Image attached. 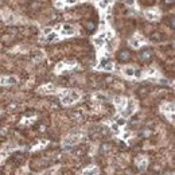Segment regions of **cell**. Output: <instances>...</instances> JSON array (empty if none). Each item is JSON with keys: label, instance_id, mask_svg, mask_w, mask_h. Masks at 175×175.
<instances>
[{"label": "cell", "instance_id": "cell-1", "mask_svg": "<svg viewBox=\"0 0 175 175\" xmlns=\"http://www.w3.org/2000/svg\"><path fill=\"white\" fill-rule=\"evenodd\" d=\"M137 109V102L135 100H128L125 106L121 109V117L125 118V117H131Z\"/></svg>", "mask_w": 175, "mask_h": 175}, {"label": "cell", "instance_id": "cell-2", "mask_svg": "<svg viewBox=\"0 0 175 175\" xmlns=\"http://www.w3.org/2000/svg\"><path fill=\"white\" fill-rule=\"evenodd\" d=\"M98 69L101 70H105V71H113L114 70V63L109 58L106 57H101L100 59V63H98Z\"/></svg>", "mask_w": 175, "mask_h": 175}, {"label": "cell", "instance_id": "cell-3", "mask_svg": "<svg viewBox=\"0 0 175 175\" xmlns=\"http://www.w3.org/2000/svg\"><path fill=\"white\" fill-rule=\"evenodd\" d=\"M74 34H76V29H74V26H71V24L66 23L61 27L62 37H71V35H74Z\"/></svg>", "mask_w": 175, "mask_h": 175}, {"label": "cell", "instance_id": "cell-4", "mask_svg": "<svg viewBox=\"0 0 175 175\" xmlns=\"http://www.w3.org/2000/svg\"><path fill=\"white\" fill-rule=\"evenodd\" d=\"M76 67V63L74 62H59L55 67V71L57 73H62L65 70H69V69H74Z\"/></svg>", "mask_w": 175, "mask_h": 175}, {"label": "cell", "instance_id": "cell-5", "mask_svg": "<svg viewBox=\"0 0 175 175\" xmlns=\"http://www.w3.org/2000/svg\"><path fill=\"white\" fill-rule=\"evenodd\" d=\"M18 84V78L15 76H10V77H1L0 78V85L7 86V85H16Z\"/></svg>", "mask_w": 175, "mask_h": 175}, {"label": "cell", "instance_id": "cell-6", "mask_svg": "<svg viewBox=\"0 0 175 175\" xmlns=\"http://www.w3.org/2000/svg\"><path fill=\"white\" fill-rule=\"evenodd\" d=\"M143 42H144V39H143V37H140V35H135V37H132V38L129 39V45L135 49L140 47L143 45Z\"/></svg>", "mask_w": 175, "mask_h": 175}, {"label": "cell", "instance_id": "cell-7", "mask_svg": "<svg viewBox=\"0 0 175 175\" xmlns=\"http://www.w3.org/2000/svg\"><path fill=\"white\" fill-rule=\"evenodd\" d=\"M144 16L148 20H158L160 16V12H158V10H147L144 11Z\"/></svg>", "mask_w": 175, "mask_h": 175}, {"label": "cell", "instance_id": "cell-8", "mask_svg": "<svg viewBox=\"0 0 175 175\" xmlns=\"http://www.w3.org/2000/svg\"><path fill=\"white\" fill-rule=\"evenodd\" d=\"M38 92H39V93H43V94H53V93H55V92H57V89L54 88V85H53V84H47V85L42 86Z\"/></svg>", "mask_w": 175, "mask_h": 175}, {"label": "cell", "instance_id": "cell-9", "mask_svg": "<svg viewBox=\"0 0 175 175\" xmlns=\"http://www.w3.org/2000/svg\"><path fill=\"white\" fill-rule=\"evenodd\" d=\"M1 16H3V19H4L5 23H8V24H10V23H15V22H16V18H15L11 12H8V11H3Z\"/></svg>", "mask_w": 175, "mask_h": 175}, {"label": "cell", "instance_id": "cell-10", "mask_svg": "<svg viewBox=\"0 0 175 175\" xmlns=\"http://www.w3.org/2000/svg\"><path fill=\"white\" fill-rule=\"evenodd\" d=\"M123 74L127 78H132V77H135V69L132 66H125L123 69Z\"/></svg>", "mask_w": 175, "mask_h": 175}, {"label": "cell", "instance_id": "cell-11", "mask_svg": "<svg viewBox=\"0 0 175 175\" xmlns=\"http://www.w3.org/2000/svg\"><path fill=\"white\" fill-rule=\"evenodd\" d=\"M162 112L164 113H174V104L172 102H166V104L162 105Z\"/></svg>", "mask_w": 175, "mask_h": 175}, {"label": "cell", "instance_id": "cell-12", "mask_svg": "<svg viewBox=\"0 0 175 175\" xmlns=\"http://www.w3.org/2000/svg\"><path fill=\"white\" fill-rule=\"evenodd\" d=\"M125 104H127V98H124V97H116V98H114V105H116L120 110L125 106Z\"/></svg>", "mask_w": 175, "mask_h": 175}, {"label": "cell", "instance_id": "cell-13", "mask_svg": "<svg viewBox=\"0 0 175 175\" xmlns=\"http://www.w3.org/2000/svg\"><path fill=\"white\" fill-rule=\"evenodd\" d=\"M136 162H137V166H139L140 170H146L147 166H148V160H147L146 158H137Z\"/></svg>", "mask_w": 175, "mask_h": 175}, {"label": "cell", "instance_id": "cell-14", "mask_svg": "<svg viewBox=\"0 0 175 175\" xmlns=\"http://www.w3.org/2000/svg\"><path fill=\"white\" fill-rule=\"evenodd\" d=\"M58 38H59V37H58V34L55 33V31H51L50 34L46 35L45 41H46V42H55V41H58Z\"/></svg>", "mask_w": 175, "mask_h": 175}, {"label": "cell", "instance_id": "cell-15", "mask_svg": "<svg viewBox=\"0 0 175 175\" xmlns=\"http://www.w3.org/2000/svg\"><path fill=\"white\" fill-rule=\"evenodd\" d=\"M61 102L63 105H71V104H74L76 101L71 98L70 94H67V96H62V97H61Z\"/></svg>", "mask_w": 175, "mask_h": 175}, {"label": "cell", "instance_id": "cell-16", "mask_svg": "<svg viewBox=\"0 0 175 175\" xmlns=\"http://www.w3.org/2000/svg\"><path fill=\"white\" fill-rule=\"evenodd\" d=\"M98 174V168L97 167H90V168H86L84 170L82 175H97Z\"/></svg>", "mask_w": 175, "mask_h": 175}, {"label": "cell", "instance_id": "cell-17", "mask_svg": "<svg viewBox=\"0 0 175 175\" xmlns=\"http://www.w3.org/2000/svg\"><path fill=\"white\" fill-rule=\"evenodd\" d=\"M98 8L100 10H106L109 7V4H110V0H98Z\"/></svg>", "mask_w": 175, "mask_h": 175}, {"label": "cell", "instance_id": "cell-18", "mask_svg": "<svg viewBox=\"0 0 175 175\" xmlns=\"http://www.w3.org/2000/svg\"><path fill=\"white\" fill-rule=\"evenodd\" d=\"M69 94H70V97L73 100H74V101H78V100L81 98V94H80V92H77V90H73V92H69Z\"/></svg>", "mask_w": 175, "mask_h": 175}, {"label": "cell", "instance_id": "cell-19", "mask_svg": "<svg viewBox=\"0 0 175 175\" xmlns=\"http://www.w3.org/2000/svg\"><path fill=\"white\" fill-rule=\"evenodd\" d=\"M151 54L152 53L150 51V50H143V51L140 53V58H142V59H148V58L151 57Z\"/></svg>", "mask_w": 175, "mask_h": 175}, {"label": "cell", "instance_id": "cell-20", "mask_svg": "<svg viewBox=\"0 0 175 175\" xmlns=\"http://www.w3.org/2000/svg\"><path fill=\"white\" fill-rule=\"evenodd\" d=\"M117 43H118V41H116V39H114L113 42H110L108 45V46H106V49H108V51H113L114 49L117 47Z\"/></svg>", "mask_w": 175, "mask_h": 175}, {"label": "cell", "instance_id": "cell-21", "mask_svg": "<svg viewBox=\"0 0 175 175\" xmlns=\"http://www.w3.org/2000/svg\"><path fill=\"white\" fill-rule=\"evenodd\" d=\"M34 54H35V55H34V61L38 62V61H41V59L43 58V53L42 51H35Z\"/></svg>", "mask_w": 175, "mask_h": 175}, {"label": "cell", "instance_id": "cell-22", "mask_svg": "<svg viewBox=\"0 0 175 175\" xmlns=\"http://www.w3.org/2000/svg\"><path fill=\"white\" fill-rule=\"evenodd\" d=\"M94 98L100 100V101H105V100H108V98H106V94H104V93H96Z\"/></svg>", "mask_w": 175, "mask_h": 175}, {"label": "cell", "instance_id": "cell-23", "mask_svg": "<svg viewBox=\"0 0 175 175\" xmlns=\"http://www.w3.org/2000/svg\"><path fill=\"white\" fill-rule=\"evenodd\" d=\"M110 129H112L113 133H120V127H118V124H112V125H110Z\"/></svg>", "mask_w": 175, "mask_h": 175}, {"label": "cell", "instance_id": "cell-24", "mask_svg": "<svg viewBox=\"0 0 175 175\" xmlns=\"http://www.w3.org/2000/svg\"><path fill=\"white\" fill-rule=\"evenodd\" d=\"M128 58H129V53L128 51H121L120 53V59L125 61V59H128Z\"/></svg>", "mask_w": 175, "mask_h": 175}, {"label": "cell", "instance_id": "cell-25", "mask_svg": "<svg viewBox=\"0 0 175 175\" xmlns=\"http://www.w3.org/2000/svg\"><path fill=\"white\" fill-rule=\"evenodd\" d=\"M55 171H57V167H54V168H50V170L45 171L42 175H55Z\"/></svg>", "mask_w": 175, "mask_h": 175}, {"label": "cell", "instance_id": "cell-26", "mask_svg": "<svg viewBox=\"0 0 175 175\" xmlns=\"http://www.w3.org/2000/svg\"><path fill=\"white\" fill-rule=\"evenodd\" d=\"M54 5H55L57 8H63V7H65V3H63V1H61V0H57V1L54 3Z\"/></svg>", "mask_w": 175, "mask_h": 175}, {"label": "cell", "instance_id": "cell-27", "mask_svg": "<svg viewBox=\"0 0 175 175\" xmlns=\"http://www.w3.org/2000/svg\"><path fill=\"white\" fill-rule=\"evenodd\" d=\"M77 1H78V0H65L63 3H65V4H69V5H73V4H76Z\"/></svg>", "mask_w": 175, "mask_h": 175}, {"label": "cell", "instance_id": "cell-28", "mask_svg": "<svg viewBox=\"0 0 175 175\" xmlns=\"http://www.w3.org/2000/svg\"><path fill=\"white\" fill-rule=\"evenodd\" d=\"M125 4L129 5V7H133L135 5V0H125Z\"/></svg>", "mask_w": 175, "mask_h": 175}, {"label": "cell", "instance_id": "cell-29", "mask_svg": "<svg viewBox=\"0 0 175 175\" xmlns=\"http://www.w3.org/2000/svg\"><path fill=\"white\" fill-rule=\"evenodd\" d=\"M116 124H120V125H124V124H125V121H124V118L123 117H120L117 120V118H116Z\"/></svg>", "mask_w": 175, "mask_h": 175}, {"label": "cell", "instance_id": "cell-30", "mask_svg": "<svg viewBox=\"0 0 175 175\" xmlns=\"http://www.w3.org/2000/svg\"><path fill=\"white\" fill-rule=\"evenodd\" d=\"M51 31H53V29H49V27H47V29L43 30V34H45V35H47V34H50Z\"/></svg>", "mask_w": 175, "mask_h": 175}, {"label": "cell", "instance_id": "cell-31", "mask_svg": "<svg viewBox=\"0 0 175 175\" xmlns=\"http://www.w3.org/2000/svg\"><path fill=\"white\" fill-rule=\"evenodd\" d=\"M85 26H86V27H88V29H89V30H92V29H93V27H94V26H93V24L90 23V22H89V23H86Z\"/></svg>", "mask_w": 175, "mask_h": 175}, {"label": "cell", "instance_id": "cell-32", "mask_svg": "<svg viewBox=\"0 0 175 175\" xmlns=\"http://www.w3.org/2000/svg\"><path fill=\"white\" fill-rule=\"evenodd\" d=\"M106 172H108V174L113 172V167H108V168H106Z\"/></svg>", "mask_w": 175, "mask_h": 175}, {"label": "cell", "instance_id": "cell-33", "mask_svg": "<svg viewBox=\"0 0 175 175\" xmlns=\"http://www.w3.org/2000/svg\"><path fill=\"white\" fill-rule=\"evenodd\" d=\"M23 171L24 170H19V171H18V175H23Z\"/></svg>", "mask_w": 175, "mask_h": 175}, {"label": "cell", "instance_id": "cell-34", "mask_svg": "<svg viewBox=\"0 0 175 175\" xmlns=\"http://www.w3.org/2000/svg\"><path fill=\"white\" fill-rule=\"evenodd\" d=\"M167 3H172V0H167Z\"/></svg>", "mask_w": 175, "mask_h": 175}]
</instances>
